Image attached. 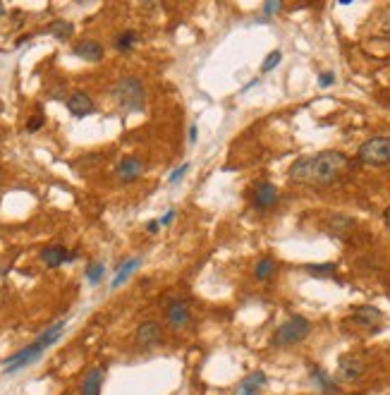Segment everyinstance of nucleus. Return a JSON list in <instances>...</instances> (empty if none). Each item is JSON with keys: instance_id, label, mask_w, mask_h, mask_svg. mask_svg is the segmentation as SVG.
I'll use <instances>...</instances> for the list:
<instances>
[{"instance_id": "1", "label": "nucleus", "mask_w": 390, "mask_h": 395, "mask_svg": "<svg viewBox=\"0 0 390 395\" xmlns=\"http://www.w3.org/2000/svg\"><path fill=\"white\" fill-rule=\"evenodd\" d=\"M350 168V158L340 151L301 156L290 165V180L301 185H331Z\"/></svg>"}, {"instance_id": "2", "label": "nucleus", "mask_w": 390, "mask_h": 395, "mask_svg": "<svg viewBox=\"0 0 390 395\" xmlns=\"http://www.w3.org/2000/svg\"><path fill=\"white\" fill-rule=\"evenodd\" d=\"M62 331H65V321H55V324L50 326V329H46L34 342H29V345L22 347L19 352H15V355L5 362V374H17V371H22L24 367L34 365V362L39 360V357L44 355L53 342H58Z\"/></svg>"}, {"instance_id": "3", "label": "nucleus", "mask_w": 390, "mask_h": 395, "mask_svg": "<svg viewBox=\"0 0 390 395\" xmlns=\"http://www.w3.org/2000/svg\"><path fill=\"white\" fill-rule=\"evenodd\" d=\"M113 101L124 113H137L144 108V84L137 77H122L113 86Z\"/></svg>"}, {"instance_id": "4", "label": "nucleus", "mask_w": 390, "mask_h": 395, "mask_svg": "<svg viewBox=\"0 0 390 395\" xmlns=\"http://www.w3.org/2000/svg\"><path fill=\"white\" fill-rule=\"evenodd\" d=\"M311 333V324L304 316H290L285 324H280V329L273 333V345L275 347H290L297 345Z\"/></svg>"}, {"instance_id": "5", "label": "nucleus", "mask_w": 390, "mask_h": 395, "mask_svg": "<svg viewBox=\"0 0 390 395\" xmlns=\"http://www.w3.org/2000/svg\"><path fill=\"white\" fill-rule=\"evenodd\" d=\"M360 160L366 165L390 163V137H371L360 147Z\"/></svg>"}, {"instance_id": "6", "label": "nucleus", "mask_w": 390, "mask_h": 395, "mask_svg": "<svg viewBox=\"0 0 390 395\" xmlns=\"http://www.w3.org/2000/svg\"><path fill=\"white\" fill-rule=\"evenodd\" d=\"M165 321L173 331H182L189 326L192 321V311H189V304L185 300H170L168 306H165Z\"/></svg>"}, {"instance_id": "7", "label": "nucleus", "mask_w": 390, "mask_h": 395, "mask_svg": "<svg viewBox=\"0 0 390 395\" xmlns=\"http://www.w3.org/2000/svg\"><path fill=\"white\" fill-rule=\"evenodd\" d=\"M134 340H137L139 347H156L163 340V326L158 321H144L139 324L137 333H134Z\"/></svg>"}, {"instance_id": "8", "label": "nucleus", "mask_w": 390, "mask_h": 395, "mask_svg": "<svg viewBox=\"0 0 390 395\" xmlns=\"http://www.w3.org/2000/svg\"><path fill=\"white\" fill-rule=\"evenodd\" d=\"M352 321H355V324H360V326H364V329L376 331L378 326L386 321V316H383V311L378 309V306L362 304V306H357V309L352 311Z\"/></svg>"}, {"instance_id": "9", "label": "nucleus", "mask_w": 390, "mask_h": 395, "mask_svg": "<svg viewBox=\"0 0 390 395\" xmlns=\"http://www.w3.org/2000/svg\"><path fill=\"white\" fill-rule=\"evenodd\" d=\"M364 362L360 360V357H355V355H347V357H342L340 360V365H337V378L340 381H347V383H352V381H360V378L364 376Z\"/></svg>"}, {"instance_id": "10", "label": "nucleus", "mask_w": 390, "mask_h": 395, "mask_svg": "<svg viewBox=\"0 0 390 395\" xmlns=\"http://www.w3.org/2000/svg\"><path fill=\"white\" fill-rule=\"evenodd\" d=\"M41 261L46 264L48 268H58L62 266L65 261H72V259L77 257V252H67V247H62V244H50V247H44L39 252Z\"/></svg>"}, {"instance_id": "11", "label": "nucleus", "mask_w": 390, "mask_h": 395, "mask_svg": "<svg viewBox=\"0 0 390 395\" xmlns=\"http://www.w3.org/2000/svg\"><path fill=\"white\" fill-rule=\"evenodd\" d=\"M142 173H144V163L137 156H124L115 168V175L120 183H134V180L142 178Z\"/></svg>"}, {"instance_id": "12", "label": "nucleus", "mask_w": 390, "mask_h": 395, "mask_svg": "<svg viewBox=\"0 0 390 395\" xmlns=\"http://www.w3.org/2000/svg\"><path fill=\"white\" fill-rule=\"evenodd\" d=\"M252 204L257 211H268L273 209L275 204H278V190H275V185L270 183H261L254 190V196H252Z\"/></svg>"}, {"instance_id": "13", "label": "nucleus", "mask_w": 390, "mask_h": 395, "mask_svg": "<svg viewBox=\"0 0 390 395\" xmlns=\"http://www.w3.org/2000/svg\"><path fill=\"white\" fill-rule=\"evenodd\" d=\"M67 111L75 118H86L93 113V101L86 91H72L67 96Z\"/></svg>"}, {"instance_id": "14", "label": "nucleus", "mask_w": 390, "mask_h": 395, "mask_svg": "<svg viewBox=\"0 0 390 395\" xmlns=\"http://www.w3.org/2000/svg\"><path fill=\"white\" fill-rule=\"evenodd\" d=\"M72 55H77L80 60H86V62H98L103 58V46L98 44V41L84 39V41H80V44H75Z\"/></svg>"}, {"instance_id": "15", "label": "nucleus", "mask_w": 390, "mask_h": 395, "mask_svg": "<svg viewBox=\"0 0 390 395\" xmlns=\"http://www.w3.org/2000/svg\"><path fill=\"white\" fill-rule=\"evenodd\" d=\"M309 376H311L314 386L319 388L321 393H326V395H340V386H337V381H333V378L321 367L311 365L309 367Z\"/></svg>"}, {"instance_id": "16", "label": "nucleus", "mask_w": 390, "mask_h": 395, "mask_svg": "<svg viewBox=\"0 0 390 395\" xmlns=\"http://www.w3.org/2000/svg\"><path fill=\"white\" fill-rule=\"evenodd\" d=\"M263 386H266V374H263V371H252L240 381L235 395H259Z\"/></svg>"}, {"instance_id": "17", "label": "nucleus", "mask_w": 390, "mask_h": 395, "mask_svg": "<svg viewBox=\"0 0 390 395\" xmlns=\"http://www.w3.org/2000/svg\"><path fill=\"white\" fill-rule=\"evenodd\" d=\"M103 369H98V367H93L86 371V376L82 378V388H80V393L82 395H101V386H103Z\"/></svg>"}, {"instance_id": "18", "label": "nucleus", "mask_w": 390, "mask_h": 395, "mask_svg": "<svg viewBox=\"0 0 390 395\" xmlns=\"http://www.w3.org/2000/svg\"><path fill=\"white\" fill-rule=\"evenodd\" d=\"M72 31H75V27H72V22H67V19H53V22L46 27V34L55 36L58 41H67L72 36Z\"/></svg>"}, {"instance_id": "19", "label": "nucleus", "mask_w": 390, "mask_h": 395, "mask_svg": "<svg viewBox=\"0 0 390 395\" xmlns=\"http://www.w3.org/2000/svg\"><path fill=\"white\" fill-rule=\"evenodd\" d=\"M139 259H129V261H124V264H120V268H118V273H115V278H113V283H111V288L113 290H118L120 288V285L124 283V280L129 278V275H132L134 271H137V266H139Z\"/></svg>"}, {"instance_id": "20", "label": "nucleus", "mask_w": 390, "mask_h": 395, "mask_svg": "<svg viewBox=\"0 0 390 395\" xmlns=\"http://www.w3.org/2000/svg\"><path fill=\"white\" fill-rule=\"evenodd\" d=\"M328 228H331L333 235L347 237L352 232V228H355V221H352V218H345V216H335V218H331Z\"/></svg>"}, {"instance_id": "21", "label": "nucleus", "mask_w": 390, "mask_h": 395, "mask_svg": "<svg viewBox=\"0 0 390 395\" xmlns=\"http://www.w3.org/2000/svg\"><path fill=\"white\" fill-rule=\"evenodd\" d=\"M275 259H270V257H263L261 261H257V266H254V278L257 280H268L270 275L275 273Z\"/></svg>"}, {"instance_id": "22", "label": "nucleus", "mask_w": 390, "mask_h": 395, "mask_svg": "<svg viewBox=\"0 0 390 395\" xmlns=\"http://www.w3.org/2000/svg\"><path fill=\"white\" fill-rule=\"evenodd\" d=\"M139 41L137 31L127 29V31H120V34L115 36V48L120 50V53H127V50H132V46Z\"/></svg>"}, {"instance_id": "23", "label": "nucleus", "mask_w": 390, "mask_h": 395, "mask_svg": "<svg viewBox=\"0 0 390 395\" xmlns=\"http://www.w3.org/2000/svg\"><path fill=\"white\" fill-rule=\"evenodd\" d=\"M335 264H306L304 271L314 278H333L335 275Z\"/></svg>"}, {"instance_id": "24", "label": "nucleus", "mask_w": 390, "mask_h": 395, "mask_svg": "<svg viewBox=\"0 0 390 395\" xmlns=\"http://www.w3.org/2000/svg\"><path fill=\"white\" fill-rule=\"evenodd\" d=\"M103 273H106V266H103V264H91V266H86V271H84L86 280H89L91 285H96L98 280L103 278Z\"/></svg>"}, {"instance_id": "25", "label": "nucleus", "mask_w": 390, "mask_h": 395, "mask_svg": "<svg viewBox=\"0 0 390 395\" xmlns=\"http://www.w3.org/2000/svg\"><path fill=\"white\" fill-rule=\"evenodd\" d=\"M280 60H283V53H280V50H270L268 58L263 60V65H261V75H266V72L275 70V67L280 65Z\"/></svg>"}, {"instance_id": "26", "label": "nucleus", "mask_w": 390, "mask_h": 395, "mask_svg": "<svg viewBox=\"0 0 390 395\" xmlns=\"http://www.w3.org/2000/svg\"><path fill=\"white\" fill-rule=\"evenodd\" d=\"M44 122H46V120H44V113L39 111V113H36V116L27 122V132H39V129L44 127Z\"/></svg>"}, {"instance_id": "27", "label": "nucleus", "mask_w": 390, "mask_h": 395, "mask_svg": "<svg viewBox=\"0 0 390 395\" xmlns=\"http://www.w3.org/2000/svg\"><path fill=\"white\" fill-rule=\"evenodd\" d=\"M187 170H189V163H182V165H178V168H175L173 173H170V178H168V180H170V183H173V185H175V183H180V180L187 175Z\"/></svg>"}, {"instance_id": "28", "label": "nucleus", "mask_w": 390, "mask_h": 395, "mask_svg": "<svg viewBox=\"0 0 390 395\" xmlns=\"http://www.w3.org/2000/svg\"><path fill=\"white\" fill-rule=\"evenodd\" d=\"M335 84V77H333V72H321L319 75V86L321 89H328V86Z\"/></svg>"}, {"instance_id": "29", "label": "nucleus", "mask_w": 390, "mask_h": 395, "mask_svg": "<svg viewBox=\"0 0 390 395\" xmlns=\"http://www.w3.org/2000/svg\"><path fill=\"white\" fill-rule=\"evenodd\" d=\"M278 10H283V3H263V12L266 15H273Z\"/></svg>"}, {"instance_id": "30", "label": "nucleus", "mask_w": 390, "mask_h": 395, "mask_svg": "<svg viewBox=\"0 0 390 395\" xmlns=\"http://www.w3.org/2000/svg\"><path fill=\"white\" fill-rule=\"evenodd\" d=\"M173 221H175V209H170L168 213H165L163 218H160V226H163V228H168V226H170V223H173Z\"/></svg>"}, {"instance_id": "31", "label": "nucleus", "mask_w": 390, "mask_h": 395, "mask_svg": "<svg viewBox=\"0 0 390 395\" xmlns=\"http://www.w3.org/2000/svg\"><path fill=\"white\" fill-rule=\"evenodd\" d=\"M158 230H160V221H149L147 223V232H149V235H156Z\"/></svg>"}, {"instance_id": "32", "label": "nucleus", "mask_w": 390, "mask_h": 395, "mask_svg": "<svg viewBox=\"0 0 390 395\" xmlns=\"http://www.w3.org/2000/svg\"><path fill=\"white\" fill-rule=\"evenodd\" d=\"M381 29H383V34H388V36H390V12H386V15H383Z\"/></svg>"}, {"instance_id": "33", "label": "nucleus", "mask_w": 390, "mask_h": 395, "mask_svg": "<svg viewBox=\"0 0 390 395\" xmlns=\"http://www.w3.org/2000/svg\"><path fill=\"white\" fill-rule=\"evenodd\" d=\"M196 137H199V129H196V125H192L189 127V144H194Z\"/></svg>"}, {"instance_id": "34", "label": "nucleus", "mask_w": 390, "mask_h": 395, "mask_svg": "<svg viewBox=\"0 0 390 395\" xmlns=\"http://www.w3.org/2000/svg\"><path fill=\"white\" fill-rule=\"evenodd\" d=\"M386 226H388V230H390V209L386 211Z\"/></svg>"}]
</instances>
